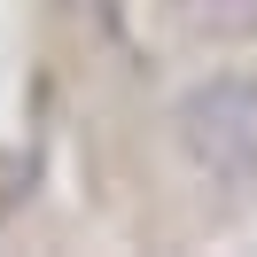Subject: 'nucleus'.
<instances>
[{"instance_id": "1", "label": "nucleus", "mask_w": 257, "mask_h": 257, "mask_svg": "<svg viewBox=\"0 0 257 257\" xmlns=\"http://www.w3.org/2000/svg\"><path fill=\"white\" fill-rule=\"evenodd\" d=\"M187 164L218 195H257V78H203L172 109Z\"/></svg>"}, {"instance_id": "2", "label": "nucleus", "mask_w": 257, "mask_h": 257, "mask_svg": "<svg viewBox=\"0 0 257 257\" xmlns=\"http://www.w3.org/2000/svg\"><path fill=\"white\" fill-rule=\"evenodd\" d=\"M164 16L187 39H249L257 32V0H164Z\"/></svg>"}, {"instance_id": "3", "label": "nucleus", "mask_w": 257, "mask_h": 257, "mask_svg": "<svg viewBox=\"0 0 257 257\" xmlns=\"http://www.w3.org/2000/svg\"><path fill=\"white\" fill-rule=\"evenodd\" d=\"M70 8H109V0H70Z\"/></svg>"}]
</instances>
